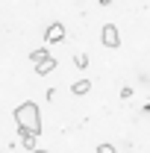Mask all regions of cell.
Returning a JSON list of instances; mask_svg holds the SVG:
<instances>
[{"instance_id": "obj_1", "label": "cell", "mask_w": 150, "mask_h": 153, "mask_svg": "<svg viewBox=\"0 0 150 153\" xmlns=\"http://www.w3.org/2000/svg\"><path fill=\"white\" fill-rule=\"evenodd\" d=\"M15 124H18V130H27V133L38 135L41 133V112H38V103L24 100L18 109H15Z\"/></svg>"}, {"instance_id": "obj_2", "label": "cell", "mask_w": 150, "mask_h": 153, "mask_svg": "<svg viewBox=\"0 0 150 153\" xmlns=\"http://www.w3.org/2000/svg\"><path fill=\"white\" fill-rule=\"evenodd\" d=\"M100 41H103V47H118V44H121V33H118V27H115V24H106V27H103V33H100Z\"/></svg>"}, {"instance_id": "obj_3", "label": "cell", "mask_w": 150, "mask_h": 153, "mask_svg": "<svg viewBox=\"0 0 150 153\" xmlns=\"http://www.w3.org/2000/svg\"><path fill=\"white\" fill-rule=\"evenodd\" d=\"M62 38H65V27H62L59 21L44 30V41H47V44H56V41H62Z\"/></svg>"}, {"instance_id": "obj_4", "label": "cell", "mask_w": 150, "mask_h": 153, "mask_svg": "<svg viewBox=\"0 0 150 153\" xmlns=\"http://www.w3.org/2000/svg\"><path fill=\"white\" fill-rule=\"evenodd\" d=\"M53 68H56V59H53V56H47L44 62H38V65H36V74H38V76H47L50 71H53Z\"/></svg>"}, {"instance_id": "obj_5", "label": "cell", "mask_w": 150, "mask_h": 153, "mask_svg": "<svg viewBox=\"0 0 150 153\" xmlns=\"http://www.w3.org/2000/svg\"><path fill=\"white\" fill-rule=\"evenodd\" d=\"M18 135H21V141H24V147H27V153H33V150H38V147H36V138H38V135H33V133H27V130H18Z\"/></svg>"}, {"instance_id": "obj_6", "label": "cell", "mask_w": 150, "mask_h": 153, "mask_svg": "<svg viewBox=\"0 0 150 153\" xmlns=\"http://www.w3.org/2000/svg\"><path fill=\"white\" fill-rule=\"evenodd\" d=\"M88 88H91V79H85V76H82V79H76L74 85H71V91H74V94H88Z\"/></svg>"}, {"instance_id": "obj_7", "label": "cell", "mask_w": 150, "mask_h": 153, "mask_svg": "<svg viewBox=\"0 0 150 153\" xmlns=\"http://www.w3.org/2000/svg\"><path fill=\"white\" fill-rule=\"evenodd\" d=\"M47 56H50V53H47V47H38V50L30 53V62H36V65H38V62H44Z\"/></svg>"}, {"instance_id": "obj_8", "label": "cell", "mask_w": 150, "mask_h": 153, "mask_svg": "<svg viewBox=\"0 0 150 153\" xmlns=\"http://www.w3.org/2000/svg\"><path fill=\"white\" fill-rule=\"evenodd\" d=\"M74 65L79 68V71H82V68H88V56H85V53H74Z\"/></svg>"}, {"instance_id": "obj_9", "label": "cell", "mask_w": 150, "mask_h": 153, "mask_svg": "<svg viewBox=\"0 0 150 153\" xmlns=\"http://www.w3.org/2000/svg\"><path fill=\"white\" fill-rule=\"evenodd\" d=\"M97 153H118V147L109 144V141H103V144H97Z\"/></svg>"}, {"instance_id": "obj_10", "label": "cell", "mask_w": 150, "mask_h": 153, "mask_svg": "<svg viewBox=\"0 0 150 153\" xmlns=\"http://www.w3.org/2000/svg\"><path fill=\"white\" fill-rule=\"evenodd\" d=\"M121 97H124V100H130V97H132V88H130V85H124V88H121Z\"/></svg>"}, {"instance_id": "obj_11", "label": "cell", "mask_w": 150, "mask_h": 153, "mask_svg": "<svg viewBox=\"0 0 150 153\" xmlns=\"http://www.w3.org/2000/svg\"><path fill=\"white\" fill-rule=\"evenodd\" d=\"M97 3H100V6H112V0H97Z\"/></svg>"}, {"instance_id": "obj_12", "label": "cell", "mask_w": 150, "mask_h": 153, "mask_svg": "<svg viewBox=\"0 0 150 153\" xmlns=\"http://www.w3.org/2000/svg\"><path fill=\"white\" fill-rule=\"evenodd\" d=\"M33 153H50V150H33Z\"/></svg>"}]
</instances>
